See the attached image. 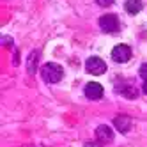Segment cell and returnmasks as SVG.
<instances>
[{"instance_id": "obj_1", "label": "cell", "mask_w": 147, "mask_h": 147, "mask_svg": "<svg viewBox=\"0 0 147 147\" xmlns=\"http://www.w3.org/2000/svg\"><path fill=\"white\" fill-rule=\"evenodd\" d=\"M41 76H43V80L46 83H57L64 76V71H62V67L59 64H55V62H48V64H45L41 67Z\"/></svg>"}, {"instance_id": "obj_2", "label": "cell", "mask_w": 147, "mask_h": 147, "mask_svg": "<svg viewBox=\"0 0 147 147\" xmlns=\"http://www.w3.org/2000/svg\"><path fill=\"white\" fill-rule=\"evenodd\" d=\"M99 28L107 34H113L119 30V18L115 14H105L99 18Z\"/></svg>"}, {"instance_id": "obj_3", "label": "cell", "mask_w": 147, "mask_h": 147, "mask_svg": "<svg viewBox=\"0 0 147 147\" xmlns=\"http://www.w3.org/2000/svg\"><path fill=\"white\" fill-rule=\"evenodd\" d=\"M112 59L117 62V64H124L131 59V48L126 45H117L112 50Z\"/></svg>"}, {"instance_id": "obj_4", "label": "cell", "mask_w": 147, "mask_h": 147, "mask_svg": "<svg viewBox=\"0 0 147 147\" xmlns=\"http://www.w3.org/2000/svg\"><path fill=\"white\" fill-rule=\"evenodd\" d=\"M85 69L90 75H103L107 71V64L99 59V57H89L85 62Z\"/></svg>"}, {"instance_id": "obj_5", "label": "cell", "mask_w": 147, "mask_h": 147, "mask_svg": "<svg viewBox=\"0 0 147 147\" xmlns=\"http://www.w3.org/2000/svg\"><path fill=\"white\" fill-rule=\"evenodd\" d=\"M85 96L92 101H96V99H101L103 98V85L98 82H89L87 85H85Z\"/></svg>"}, {"instance_id": "obj_6", "label": "cell", "mask_w": 147, "mask_h": 147, "mask_svg": "<svg viewBox=\"0 0 147 147\" xmlns=\"http://www.w3.org/2000/svg\"><path fill=\"white\" fill-rule=\"evenodd\" d=\"M117 92L122 94V96L128 98V99H135L136 96H138V89H136L133 83H129V82L119 83V85H117Z\"/></svg>"}, {"instance_id": "obj_7", "label": "cell", "mask_w": 147, "mask_h": 147, "mask_svg": "<svg viewBox=\"0 0 147 147\" xmlns=\"http://www.w3.org/2000/svg\"><path fill=\"white\" fill-rule=\"evenodd\" d=\"M113 128H117L121 133H128L129 131V128H131V119L128 117V115H117L115 117V121H113Z\"/></svg>"}, {"instance_id": "obj_8", "label": "cell", "mask_w": 147, "mask_h": 147, "mask_svg": "<svg viewBox=\"0 0 147 147\" xmlns=\"http://www.w3.org/2000/svg\"><path fill=\"white\" fill-rule=\"evenodd\" d=\"M96 138L99 142H112L113 140V131H112V128H110V126H107V124H101L99 128L96 129Z\"/></svg>"}, {"instance_id": "obj_9", "label": "cell", "mask_w": 147, "mask_h": 147, "mask_svg": "<svg viewBox=\"0 0 147 147\" xmlns=\"http://www.w3.org/2000/svg\"><path fill=\"white\" fill-rule=\"evenodd\" d=\"M37 60H39V51L34 50L32 53L28 55V59H27V69H28L30 75H34V73L37 71Z\"/></svg>"}, {"instance_id": "obj_10", "label": "cell", "mask_w": 147, "mask_h": 147, "mask_svg": "<svg viewBox=\"0 0 147 147\" xmlns=\"http://www.w3.org/2000/svg\"><path fill=\"white\" fill-rule=\"evenodd\" d=\"M124 9H126L129 14H136V13L142 9V4H140V0H126Z\"/></svg>"}, {"instance_id": "obj_11", "label": "cell", "mask_w": 147, "mask_h": 147, "mask_svg": "<svg viewBox=\"0 0 147 147\" xmlns=\"http://www.w3.org/2000/svg\"><path fill=\"white\" fill-rule=\"evenodd\" d=\"M140 76L144 80H147V62H145V64H142V67H140Z\"/></svg>"}, {"instance_id": "obj_12", "label": "cell", "mask_w": 147, "mask_h": 147, "mask_svg": "<svg viewBox=\"0 0 147 147\" xmlns=\"http://www.w3.org/2000/svg\"><path fill=\"white\" fill-rule=\"evenodd\" d=\"M96 2H98L101 7H108V5H112V4H113V0H96Z\"/></svg>"}, {"instance_id": "obj_13", "label": "cell", "mask_w": 147, "mask_h": 147, "mask_svg": "<svg viewBox=\"0 0 147 147\" xmlns=\"http://www.w3.org/2000/svg\"><path fill=\"white\" fill-rule=\"evenodd\" d=\"M83 147H103V145H101V142H87Z\"/></svg>"}, {"instance_id": "obj_14", "label": "cell", "mask_w": 147, "mask_h": 147, "mask_svg": "<svg viewBox=\"0 0 147 147\" xmlns=\"http://www.w3.org/2000/svg\"><path fill=\"white\" fill-rule=\"evenodd\" d=\"M2 41H4V45L7 46L9 43H13V39H9V37H2Z\"/></svg>"}, {"instance_id": "obj_15", "label": "cell", "mask_w": 147, "mask_h": 147, "mask_svg": "<svg viewBox=\"0 0 147 147\" xmlns=\"http://www.w3.org/2000/svg\"><path fill=\"white\" fill-rule=\"evenodd\" d=\"M142 89H144V92H145V94H147V80H145V82H144V85H142Z\"/></svg>"}]
</instances>
